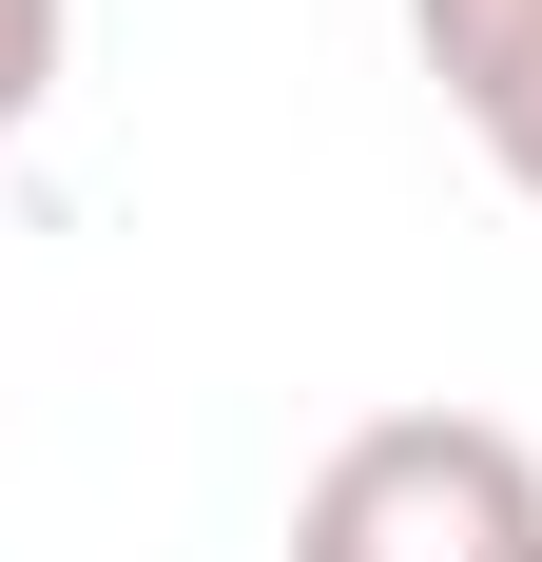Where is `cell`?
Listing matches in <instances>:
<instances>
[{
	"label": "cell",
	"instance_id": "obj_1",
	"mask_svg": "<svg viewBox=\"0 0 542 562\" xmlns=\"http://www.w3.org/2000/svg\"><path fill=\"white\" fill-rule=\"evenodd\" d=\"M291 562H542V447L485 407H369L291 485Z\"/></svg>",
	"mask_w": 542,
	"mask_h": 562
},
{
	"label": "cell",
	"instance_id": "obj_3",
	"mask_svg": "<svg viewBox=\"0 0 542 562\" xmlns=\"http://www.w3.org/2000/svg\"><path fill=\"white\" fill-rule=\"evenodd\" d=\"M58 98V0H0V136H39Z\"/></svg>",
	"mask_w": 542,
	"mask_h": 562
},
{
	"label": "cell",
	"instance_id": "obj_2",
	"mask_svg": "<svg viewBox=\"0 0 542 562\" xmlns=\"http://www.w3.org/2000/svg\"><path fill=\"white\" fill-rule=\"evenodd\" d=\"M407 58H427L445 116L485 136V175L542 214V0H407Z\"/></svg>",
	"mask_w": 542,
	"mask_h": 562
}]
</instances>
